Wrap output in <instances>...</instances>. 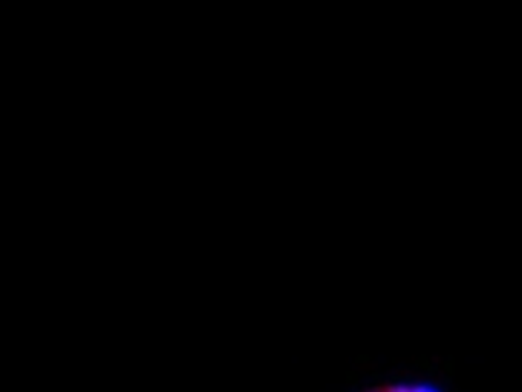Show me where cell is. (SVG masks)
Listing matches in <instances>:
<instances>
[{"label":"cell","instance_id":"1","mask_svg":"<svg viewBox=\"0 0 522 392\" xmlns=\"http://www.w3.org/2000/svg\"><path fill=\"white\" fill-rule=\"evenodd\" d=\"M369 392H432L429 388L424 386H406V385H395V386H383L377 388Z\"/></svg>","mask_w":522,"mask_h":392}]
</instances>
